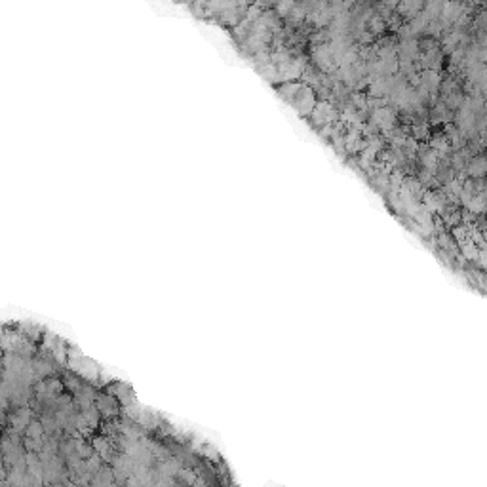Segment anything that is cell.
<instances>
[{
  "label": "cell",
  "mask_w": 487,
  "mask_h": 487,
  "mask_svg": "<svg viewBox=\"0 0 487 487\" xmlns=\"http://www.w3.org/2000/svg\"><path fill=\"white\" fill-rule=\"evenodd\" d=\"M278 92H280V96H284L304 116H310L312 108L316 107V103H314V92L308 86H304V84L286 82V84L278 86Z\"/></svg>",
  "instance_id": "6da1fadb"
},
{
  "label": "cell",
  "mask_w": 487,
  "mask_h": 487,
  "mask_svg": "<svg viewBox=\"0 0 487 487\" xmlns=\"http://www.w3.org/2000/svg\"><path fill=\"white\" fill-rule=\"evenodd\" d=\"M484 172H486V160H484V156H476V158H472L468 162V174L472 175V177L482 179Z\"/></svg>",
  "instance_id": "5b68a950"
},
{
  "label": "cell",
  "mask_w": 487,
  "mask_h": 487,
  "mask_svg": "<svg viewBox=\"0 0 487 487\" xmlns=\"http://www.w3.org/2000/svg\"><path fill=\"white\" fill-rule=\"evenodd\" d=\"M337 118V112L333 105L331 103H327V101H322V103H316V107L312 108V112H310V120H312L314 124L318 126H329V124H333Z\"/></svg>",
  "instance_id": "7a4b0ae2"
},
{
  "label": "cell",
  "mask_w": 487,
  "mask_h": 487,
  "mask_svg": "<svg viewBox=\"0 0 487 487\" xmlns=\"http://www.w3.org/2000/svg\"><path fill=\"white\" fill-rule=\"evenodd\" d=\"M430 118H432L434 122H440V120L449 122V118H451V112H449V108L445 107L444 103H438V105L432 108V112H430Z\"/></svg>",
  "instance_id": "8992f818"
},
{
  "label": "cell",
  "mask_w": 487,
  "mask_h": 487,
  "mask_svg": "<svg viewBox=\"0 0 487 487\" xmlns=\"http://www.w3.org/2000/svg\"><path fill=\"white\" fill-rule=\"evenodd\" d=\"M371 122H375L379 130L389 133V131L394 130V126H396V112H394V108L392 107H381V108H377V110H373Z\"/></svg>",
  "instance_id": "3957f363"
},
{
  "label": "cell",
  "mask_w": 487,
  "mask_h": 487,
  "mask_svg": "<svg viewBox=\"0 0 487 487\" xmlns=\"http://www.w3.org/2000/svg\"><path fill=\"white\" fill-rule=\"evenodd\" d=\"M424 8L422 2H403V4H398L396 10H398V15H403V17H417L421 10Z\"/></svg>",
  "instance_id": "277c9868"
},
{
  "label": "cell",
  "mask_w": 487,
  "mask_h": 487,
  "mask_svg": "<svg viewBox=\"0 0 487 487\" xmlns=\"http://www.w3.org/2000/svg\"><path fill=\"white\" fill-rule=\"evenodd\" d=\"M411 133H413V139H426L430 135V130H428L426 122H417V124H413Z\"/></svg>",
  "instance_id": "52a82bcc"
},
{
  "label": "cell",
  "mask_w": 487,
  "mask_h": 487,
  "mask_svg": "<svg viewBox=\"0 0 487 487\" xmlns=\"http://www.w3.org/2000/svg\"><path fill=\"white\" fill-rule=\"evenodd\" d=\"M368 27H369V31L373 34H379V33H383L385 31V21H383V17L381 15H371V19H369V23H368Z\"/></svg>",
  "instance_id": "ba28073f"
}]
</instances>
